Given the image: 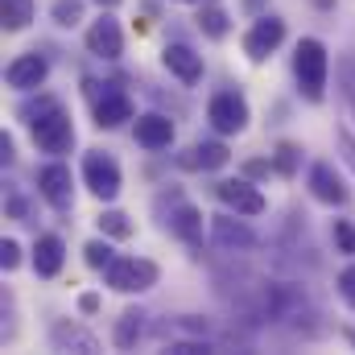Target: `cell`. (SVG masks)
Returning a JSON list of instances; mask_svg holds the SVG:
<instances>
[{
	"label": "cell",
	"instance_id": "obj_1",
	"mask_svg": "<svg viewBox=\"0 0 355 355\" xmlns=\"http://www.w3.org/2000/svg\"><path fill=\"white\" fill-rule=\"evenodd\" d=\"M29 132H33L37 149H46V153H67L71 149V137H75L71 132V116L54 99H42V112H33Z\"/></svg>",
	"mask_w": 355,
	"mask_h": 355
},
{
	"label": "cell",
	"instance_id": "obj_2",
	"mask_svg": "<svg viewBox=\"0 0 355 355\" xmlns=\"http://www.w3.org/2000/svg\"><path fill=\"white\" fill-rule=\"evenodd\" d=\"M293 75H297V87L306 91V99H322V91H327V50H322V42H314V37L297 42Z\"/></svg>",
	"mask_w": 355,
	"mask_h": 355
},
{
	"label": "cell",
	"instance_id": "obj_3",
	"mask_svg": "<svg viewBox=\"0 0 355 355\" xmlns=\"http://www.w3.org/2000/svg\"><path fill=\"white\" fill-rule=\"evenodd\" d=\"M157 281V268L149 261H137V257H120L107 265V285L120 289V293H132V289H149Z\"/></svg>",
	"mask_w": 355,
	"mask_h": 355
},
{
	"label": "cell",
	"instance_id": "obj_4",
	"mask_svg": "<svg viewBox=\"0 0 355 355\" xmlns=\"http://www.w3.org/2000/svg\"><path fill=\"white\" fill-rule=\"evenodd\" d=\"M83 178H87L91 194H99V198H116V194H120V166H116L107 153H87Z\"/></svg>",
	"mask_w": 355,
	"mask_h": 355
},
{
	"label": "cell",
	"instance_id": "obj_5",
	"mask_svg": "<svg viewBox=\"0 0 355 355\" xmlns=\"http://www.w3.org/2000/svg\"><path fill=\"white\" fill-rule=\"evenodd\" d=\"M281 37H285V21H277V17H261V21L248 29V37H244V54H248L252 62H265L268 54L281 46Z\"/></svg>",
	"mask_w": 355,
	"mask_h": 355
},
{
	"label": "cell",
	"instance_id": "obj_6",
	"mask_svg": "<svg viewBox=\"0 0 355 355\" xmlns=\"http://www.w3.org/2000/svg\"><path fill=\"white\" fill-rule=\"evenodd\" d=\"M215 194H219V202L232 207L236 215H261V211H265V194H261L257 186L240 182V178H236V182H219Z\"/></svg>",
	"mask_w": 355,
	"mask_h": 355
},
{
	"label": "cell",
	"instance_id": "obj_7",
	"mask_svg": "<svg viewBox=\"0 0 355 355\" xmlns=\"http://www.w3.org/2000/svg\"><path fill=\"white\" fill-rule=\"evenodd\" d=\"M87 50H91V54H99V58H120V50H124V33H120L116 17H107V12H103L99 21H91Z\"/></svg>",
	"mask_w": 355,
	"mask_h": 355
},
{
	"label": "cell",
	"instance_id": "obj_8",
	"mask_svg": "<svg viewBox=\"0 0 355 355\" xmlns=\"http://www.w3.org/2000/svg\"><path fill=\"white\" fill-rule=\"evenodd\" d=\"M207 116H211V124L219 132H240L248 124V103L240 95H215L211 107H207Z\"/></svg>",
	"mask_w": 355,
	"mask_h": 355
},
{
	"label": "cell",
	"instance_id": "obj_9",
	"mask_svg": "<svg viewBox=\"0 0 355 355\" xmlns=\"http://www.w3.org/2000/svg\"><path fill=\"white\" fill-rule=\"evenodd\" d=\"M46 75H50V67H46V58H42V54H21V58H12V62H8V71H4L8 87H17V91L42 87V83H46Z\"/></svg>",
	"mask_w": 355,
	"mask_h": 355
},
{
	"label": "cell",
	"instance_id": "obj_10",
	"mask_svg": "<svg viewBox=\"0 0 355 355\" xmlns=\"http://www.w3.org/2000/svg\"><path fill=\"white\" fill-rule=\"evenodd\" d=\"M170 141H174V124H170L166 116L149 112V116L137 120V145H145V149H166Z\"/></svg>",
	"mask_w": 355,
	"mask_h": 355
},
{
	"label": "cell",
	"instance_id": "obj_11",
	"mask_svg": "<svg viewBox=\"0 0 355 355\" xmlns=\"http://www.w3.org/2000/svg\"><path fill=\"white\" fill-rule=\"evenodd\" d=\"M162 58H166V67L174 71L182 83H198V79H202V58H198L190 46H182V42H178V46H166Z\"/></svg>",
	"mask_w": 355,
	"mask_h": 355
},
{
	"label": "cell",
	"instance_id": "obj_12",
	"mask_svg": "<svg viewBox=\"0 0 355 355\" xmlns=\"http://www.w3.org/2000/svg\"><path fill=\"white\" fill-rule=\"evenodd\" d=\"M310 190H314V198H322V202H331V207H343V202H347V190H343L339 174H335L331 166H322V162L310 170Z\"/></svg>",
	"mask_w": 355,
	"mask_h": 355
},
{
	"label": "cell",
	"instance_id": "obj_13",
	"mask_svg": "<svg viewBox=\"0 0 355 355\" xmlns=\"http://www.w3.org/2000/svg\"><path fill=\"white\" fill-rule=\"evenodd\" d=\"M37 186H42L46 202L71 207V170H67V166H46V170L37 174Z\"/></svg>",
	"mask_w": 355,
	"mask_h": 355
},
{
	"label": "cell",
	"instance_id": "obj_14",
	"mask_svg": "<svg viewBox=\"0 0 355 355\" xmlns=\"http://www.w3.org/2000/svg\"><path fill=\"white\" fill-rule=\"evenodd\" d=\"M124 120H132V99L120 95V91H107V95L95 103V124H99V128H116V124H124Z\"/></svg>",
	"mask_w": 355,
	"mask_h": 355
},
{
	"label": "cell",
	"instance_id": "obj_15",
	"mask_svg": "<svg viewBox=\"0 0 355 355\" xmlns=\"http://www.w3.org/2000/svg\"><path fill=\"white\" fill-rule=\"evenodd\" d=\"M33 268L37 277H54L62 268V240L58 236H42L37 248H33Z\"/></svg>",
	"mask_w": 355,
	"mask_h": 355
},
{
	"label": "cell",
	"instance_id": "obj_16",
	"mask_svg": "<svg viewBox=\"0 0 355 355\" xmlns=\"http://www.w3.org/2000/svg\"><path fill=\"white\" fill-rule=\"evenodd\" d=\"M182 166L186 170H219V166H227V149L223 145H194L182 157Z\"/></svg>",
	"mask_w": 355,
	"mask_h": 355
},
{
	"label": "cell",
	"instance_id": "obj_17",
	"mask_svg": "<svg viewBox=\"0 0 355 355\" xmlns=\"http://www.w3.org/2000/svg\"><path fill=\"white\" fill-rule=\"evenodd\" d=\"M0 17H4V29H25L33 21V0H0Z\"/></svg>",
	"mask_w": 355,
	"mask_h": 355
},
{
	"label": "cell",
	"instance_id": "obj_18",
	"mask_svg": "<svg viewBox=\"0 0 355 355\" xmlns=\"http://www.w3.org/2000/svg\"><path fill=\"white\" fill-rule=\"evenodd\" d=\"M215 240L219 244H252V232L248 227H240V223H232V219H215Z\"/></svg>",
	"mask_w": 355,
	"mask_h": 355
},
{
	"label": "cell",
	"instance_id": "obj_19",
	"mask_svg": "<svg viewBox=\"0 0 355 355\" xmlns=\"http://www.w3.org/2000/svg\"><path fill=\"white\" fill-rule=\"evenodd\" d=\"M198 25H202L207 37H223V33H227V12H223V8H202V12H198Z\"/></svg>",
	"mask_w": 355,
	"mask_h": 355
},
{
	"label": "cell",
	"instance_id": "obj_20",
	"mask_svg": "<svg viewBox=\"0 0 355 355\" xmlns=\"http://www.w3.org/2000/svg\"><path fill=\"white\" fill-rule=\"evenodd\" d=\"M198 219H202V215H198L194 207H182V211H178V219H174L178 236H182V240H198V227H202Z\"/></svg>",
	"mask_w": 355,
	"mask_h": 355
},
{
	"label": "cell",
	"instance_id": "obj_21",
	"mask_svg": "<svg viewBox=\"0 0 355 355\" xmlns=\"http://www.w3.org/2000/svg\"><path fill=\"white\" fill-rule=\"evenodd\" d=\"M99 227H103L107 236H116V240L132 236V223H128V215H120V211H107V215H99Z\"/></svg>",
	"mask_w": 355,
	"mask_h": 355
},
{
	"label": "cell",
	"instance_id": "obj_22",
	"mask_svg": "<svg viewBox=\"0 0 355 355\" xmlns=\"http://www.w3.org/2000/svg\"><path fill=\"white\" fill-rule=\"evenodd\" d=\"M79 17H83V0H58L54 4V21L58 25H79Z\"/></svg>",
	"mask_w": 355,
	"mask_h": 355
},
{
	"label": "cell",
	"instance_id": "obj_23",
	"mask_svg": "<svg viewBox=\"0 0 355 355\" xmlns=\"http://www.w3.org/2000/svg\"><path fill=\"white\" fill-rule=\"evenodd\" d=\"M83 252H87V265L91 268H107L112 261H116V257H112V248H107V244H99V240H91Z\"/></svg>",
	"mask_w": 355,
	"mask_h": 355
},
{
	"label": "cell",
	"instance_id": "obj_24",
	"mask_svg": "<svg viewBox=\"0 0 355 355\" xmlns=\"http://www.w3.org/2000/svg\"><path fill=\"white\" fill-rule=\"evenodd\" d=\"M137 331H141V322H137V314H124V322H120V331H116V343H120V347H128Z\"/></svg>",
	"mask_w": 355,
	"mask_h": 355
},
{
	"label": "cell",
	"instance_id": "obj_25",
	"mask_svg": "<svg viewBox=\"0 0 355 355\" xmlns=\"http://www.w3.org/2000/svg\"><path fill=\"white\" fill-rule=\"evenodd\" d=\"M293 166H297V149H293V145H281V149H277V170H281V174H293Z\"/></svg>",
	"mask_w": 355,
	"mask_h": 355
},
{
	"label": "cell",
	"instance_id": "obj_26",
	"mask_svg": "<svg viewBox=\"0 0 355 355\" xmlns=\"http://www.w3.org/2000/svg\"><path fill=\"white\" fill-rule=\"evenodd\" d=\"M335 240H339L343 252H355V227L352 223H335Z\"/></svg>",
	"mask_w": 355,
	"mask_h": 355
},
{
	"label": "cell",
	"instance_id": "obj_27",
	"mask_svg": "<svg viewBox=\"0 0 355 355\" xmlns=\"http://www.w3.org/2000/svg\"><path fill=\"white\" fill-rule=\"evenodd\" d=\"M339 289H343V297H347V306H355V265L339 272Z\"/></svg>",
	"mask_w": 355,
	"mask_h": 355
},
{
	"label": "cell",
	"instance_id": "obj_28",
	"mask_svg": "<svg viewBox=\"0 0 355 355\" xmlns=\"http://www.w3.org/2000/svg\"><path fill=\"white\" fill-rule=\"evenodd\" d=\"M17 261H21V248H17L12 240H4V244H0V265H4V268H17Z\"/></svg>",
	"mask_w": 355,
	"mask_h": 355
},
{
	"label": "cell",
	"instance_id": "obj_29",
	"mask_svg": "<svg viewBox=\"0 0 355 355\" xmlns=\"http://www.w3.org/2000/svg\"><path fill=\"white\" fill-rule=\"evenodd\" d=\"M79 306L91 314V310H99V297H95V293H83V302H79Z\"/></svg>",
	"mask_w": 355,
	"mask_h": 355
},
{
	"label": "cell",
	"instance_id": "obj_30",
	"mask_svg": "<svg viewBox=\"0 0 355 355\" xmlns=\"http://www.w3.org/2000/svg\"><path fill=\"white\" fill-rule=\"evenodd\" d=\"M99 4H107V8H116V4H120V0H99Z\"/></svg>",
	"mask_w": 355,
	"mask_h": 355
}]
</instances>
